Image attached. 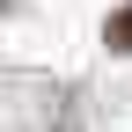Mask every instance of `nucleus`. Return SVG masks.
<instances>
[{"mask_svg": "<svg viewBox=\"0 0 132 132\" xmlns=\"http://www.w3.org/2000/svg\"><path fill=\"white\" fill-rule=\"evenodd\" d=\"M110 37H118V52H132V15H118V29H110Z\"/></svg>", "mask_w": 132, "mask_h": 132, "instance_id": "obj_1", "label": "nucleus"}]
</instances>
